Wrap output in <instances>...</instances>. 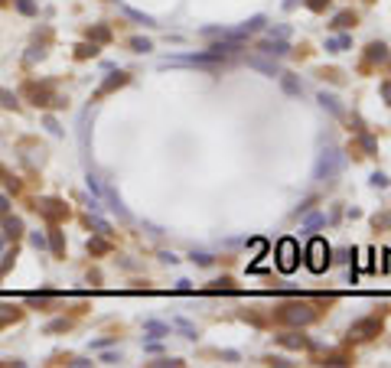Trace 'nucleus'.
I'll return each mask as SVG.
<instances>
[{
	"mask_svg": "<svg viewBox=\"0 0 391 368\" xmlns=\"http://www.w3.org/2000/svg\"><path fill=\"white\" fill-rule=\"evenodd\" d=\"M280 319H284V322H293V326H307V322L316 319V313L310 310L307 303H290V307H284Z\"/></svg>",
	"mask_w": 391,
	"mask_h": 368,
	"instance_id": "f257e3e1",
	"label": "nucleus"
},
{
	"mask_svg": "<svg viewBox=\"0 0 391 368\" xmlns=\"http://www.w3.org/2000/svg\"><path fill=\"white\" fill-rule=\"evenodd\" d=\"M307 264H310V271H323V267L330 264V248H326V241H323V238H313V241H310Z\"/></svg>",
	"mask_w": 391,
	"mask_h": 368,
	"instance_id": "f03ea898",
	"label": "nucleus"
},
{
	"mask_svg": "<svg viewBox=\"0 0 391 368\" xmlns=\"http://www.w3.org/2000/svg\"><path fill=\"white\" fill-rule=\"evenodd\" d=\"M339 166H342L339 150H326V154L319 157V163H316V179H333L336 173H339Z\"/></svg>",
	"mask_w": 391,
	"mask_h": 368,
	"instance_id": "7ed1b4c3",
	"label": "nucleus"
},
{
	"mask_svg": "<svg viewBox=\"0 0 391 368\" xmlns=\"http://www.w3.org/2000/svg\"><path fill=\"white\" fill-rule=\"evenodd\" d=\"M277 267H280V271H293V267H297V241H290V238L280 241V248H277Z\"/></svg>",
	"mask_w": 391,
	"mask_h": 368,
	"instance_id": "20e7f679",
	"label": "nucleus"
},
{
	"mask_svg": "<svg viewBox=\"0 0 391 368\" xmlns=\"http://www.w3.org/2000/svg\"><path fill=\"white\" fill-rule=\"evenodd\" d=\"M381 333V319H362L349 329V339H372Z\"/></svg>",
	"mask_w": 391,
	"mask_h": 368,
	"instance_id": "39448f33",
	"label": "nucleus"
},
{
	"mask_svg": "<svg viewBox=\"0 0 391 368\" xmlns=\"http://www.w3.org/2000/svg\"><path fill=\"white\" fill-rule=\"evenodd\" d=\"M261 52H264V56H287V52H290V42H287V39H274V36H268V39L261 42Z\"/></svg>",
	"mask_w": 391,
	"mask_h": 368,
	"instance_id": "423d86ee",
	"label": "nucleus"
},
{
	"mask_svg": "<svg viewBox=\"0 0 391 368\" xmlns=\"http://www.w3.org/2000/svg\"><path fill=\"white\" fill-rule=\"evenodd\" d=\"M36 209H39L42 215H46L49 222H59L62 215H66V205H62V202H56V199H46V202H39Z\"/></svg>",
	"mask_w": 391,
	"mask_h": 368,
	"instance_id": "0eeeda50",
	"label": "nucleus"
},
{
	"mask_svg": "<svg viewBox=\"0 0 391 368\" xmlns=\"http://www.w3.org/2000/svg\"><path fill=\"white\" fill-rule=\"evenodd\" d=\"M280 342L287 345V349H310V345H313L307 336H300V333H287V336H280Z\"/></svg>",
	"mask_w": 391,
	"mask_h": 368,
	"instance_id": "6e6552de",
	"label": "nucleus"
},
{
	"mask_svg": "<svg viewBox=\"0 0 391 368\" xmlns=\"http://www.w3.org/2000/svg\"><path fill=\"white\" fill-rule=\"evenodd\" d=\"M248 66H251V69H261V72H268V75H280L277 62H268V59H248Z\"/></svg>",
	"mask_w": 391,
	"mask_h": 368,
	"instance_id": "1a4fd4ad",
	"label": "nucleus"
},
{
	"mask_svg": "<svg viewBox=\"0 0 391 368\" xmlns=\"http://www.w3.org/2000/svg\"><path fill=\"white\" fill-rule=\"evenodd\" d=\"M319 104L326 107L330 114H342V107H339V98L336 95H326V92H319Z\"/></svg>",
	"mask_w": 391,
	"mask_h": 368,
	"instance_id": "9d476101",
	"label": "nucleus"
},
{
	"mask_svg": "<svg viewBox=\"0 0 391 368\" xmlns=\"http://www.w3.org/2000/svg\"><path fill=\"white\" fill-rule=\"evenodd\" d=\"M349 46H352L349 36H333V39H326V49H333V52H345Z\"/></svg>",
	"mask_w": 391,
	"mask_h": 368,
	"instance_id": "9b49d317",
	"label": "nucleus"
},
{
	"mask_svg": "<svg viewBox=\"0 0 391 368\" xmlns=\"http://www.w3.org/2000/svg\"><path fill=\"white\" fill-rule=\"evenodd\" d=\"M365 56L372 59V62H381V59H388V46H385V42H372V46H368V52H365Z\"/></svg>",
	"mask_w": 391,
	"mask_h": 368,
	"instance_id": "f8f14e48",
	"label": "nucleus"
},
{
	"mask_svg": "<svg viewBox=\"0 0 391 368\" xmlns=\"http://www.w3.org/2000/svg\"><path fill=\"white\" fill-rule=\"evenodd\" d=\"M352 23H355V13L352 10H342V13L333 16V26H339V30H345V26H352Z\"/></svg>",
	"mask_w": 391,
	"mask_h": 368,
	"instance_id": "ddd939ff",
	"label": "nucleus"
},
{
	"mask_svg": "<svg viewBox=\"0 0 391 368\" xmlns=\"http://www.w3.org/2000/svg\"><path fill=\"white\" fill-rule=\"evenodd\" d=\"M88 36H92V42H108L111 39V30H108V26H92Z\"/></svg>",
	"mask_w": 391,
	"mask_h": 368,
	"instance_id": "4468645a",
	"label": "nucleus"
},
{
	"mask_svg": "<svg viewBox=\"0 0 391 368\" xmlns=\"http://www.w3.org/2000/svg\"><path fill=\"white\" fill-rule=\"evenodd\" d=\"M280 82H284V92H287V95H300V92H303L293 75H280Z\"/></svg>",
	"mask_w": 391,
	"mask_h": 368,
	"instance_id": "2eb2a0df",
	"label": "nucleus"
},
{
	"mask_svg": "<svg viewBox=\"0 0 391 368\" xmlns=\"http://www.w3.org/2000/svg\"><path fill=\"white\" fill-rule=\"evenodd\" d=\"M124 82H127V75H114V78H108V82H104V85H101V92H98V95H104V92H111V88H118V85H124Z\"/></svg>",
	"mask_w": 391,
	"mask_h": 368,
	"instance_id": "dca6fc26",
	"label": "nucleus"
},
{
	"mask_svg": "<svg viewBox=\"0 0 391 368\" xmlns=\"http://www.w3.org/2000/svg\"><path fill=\"white\" fill-rule=\"evenodd\" d=\"M78 59H88V56H98V46L92 42V46H88V42H82V46H78V52H75Z\"/></svg>",
	"mask_w": 391,
	"mask_h": 368,
	"instance_id": "f3484780",
	"label": "nucleus"
},
{
	"mask_svg": "<svg viewBox=\"0 0 391 368\" xmlns=\"http://www.w3.org/2000/svg\"><path fill=\"white\" fill-rule=\"evenodd\" d=\"M20 231H23V222H20V219H7V235H13V238H16Z\"/></svg>",
	"mask_w": 391,
	"mask_h": 368,
	"instance_id": "a211bd4d",
	"label": "nucleus"
},
{
	"mask_svg": "<svg viewBox=\"0 0 391 368\" xmlns=\"http://www.w3.org/2000/svg\"><path fill=\"white\" fill-rule=\"evenodd\" d=\"M52 251H56V254H62V251H66V245H62V235L56 228H52Z\"/></svg>",
	"mask_w": 391,
	"mask_h": 368,
	"instance_id": "6ab92c4d",
	"label": "nucleus"
},
{
	"mask_svg": "<svg viewBox=\"0 0 391 368\" xmlns=\"http://www.w3.org/2000/svg\"><path fill=\"white\" fill-rule=\"evenodd\" d=\"M16 7H20V13H36V4H33V0H16Z\"/></svg>",
	"mask_w": 391,
	"mask_h": 368,
	"instance_id": "aec40b11",
	"label": "nucleus"
},
{
	"mask_svg": "<svg viewBox=\"0 0 391 368\" xmlns=\"http://www.w3.org/2000/svg\"><path fill=\"white\" fill-rule=\"evenodd\" d=\"M131 46H134L137 52H147L150 49V39H140V36H137V39H131Z\"/></svg>",
	"mask_w": 391,
	"mask_h": 368,
	"instance_id": "412c9836",
	"label": "nucleus"
},
{
	"mask_svg": "<svg viewBox=\"0 0 391 368\" xmlns=\"http://www.w3.org/2000/svg\"><path fill=\"white\" fill-rule=\"evenodd\" d=\"M326 4H330V0H307V7H310V10H326Z\"/></svg>",
	"mask_w": 391,
	"mask_h": 368,
	"instance_id": "4be33fe9",
	"label": "nucleus"
},
{
	"mask_svg": "<svg viewBox=\"0 0 391 368\" xmlns=\"http://www.w3.org/2000/svg\"><path fill=\"white\" fill-rule=\"evenodd\" d=\"M271 36H274V39H287V26H274V30H271Z\"/></svg>",
	"mask_w": 391,
	"mask_h": 368,
	"instance_id": "5701e85b",
	"label": "nucleus"
},
{
	"mask_svg": "<svg viewBox=\"0 0 391 368\" xmlns=\"http://www.w3.org/2000/svg\"><path fill=\"white\" fill-rule=\"evenodd\" d=\"M323 215H310V219H307V228H319V225H323Z\"/></svg>",
	"mask_w": 391,
	"mask_h": 368,
	"instance_id": "b1692460",
	"label": "nucleus"
},
{
	"mask_svg": "<svg viewBox=\"0 0 391 368\" xmlns=\"http://www.w3.org/2000/svg\"><path fill=\"white\" fill-rule=\"evenodd\" d=\"M154 365H160V368H166V365H173V368H180L183 362H180V358H160V362H154Z\"/></svg>",
	"mask_w": 391,
	"mask_h": 368,
	"instance_id": "393cba45",
	"label": "nucleus"
},
{
	"mask_svg": "<svg viewBox=\"0 0 391 368\" xmlns=\"http://www.w3.org/2000/svg\"><path fill=\"white\" fill-rule=\"evenodd\" d=\"M268 365H277V368H287L290 362H287V358H280V355H271V358H268Z\"/></svg>",
	"mask_w": 391,
	"mask_h": 368,
	"instance_id": "a878e982",
	"label": "nucleus"
},
{
	"mask_svg": "<svg viewBox=\"0 0 391 368\" xmlns=\"http://www.w3.org/2000/svg\"><path fill=\"white\" fill-rule=\"evenodd\" d=\"M362 147H365V150H368V154H375V140H372V137H368V134H362Z\"/></svg>",
	"mask_w": 391,
	"mask_h": 368,
	"instance_id": "bb28decb",
	"label": "nucleus"
},
{
	"mask_svg": "<svg viewBox=\"0 0 391 368\" xmlns=\"http://www.w3.org/2000/svg\"><path fill=\"white\" fill-rule=\"evenodd\" d=\"M372 183H375V186H388V176L385 173H375V176H372Z\"/></svg>",
	"mask_w": 391,
	"mask_h": 368,
	"instance_id": "cd10ccee",
	"label": "nucleus"
},
{
	"mask_svg": "<svg viewBox=\"0 0 391 368\" xmlns=\"http://www.w3.org/2000/svg\"><path fill=\"white\" fill-rule=\"evenodd\" d=\"M180 329H183V333H186V336H189V339H196V329L189 326V322H180Z\"/></svg>",
	"mask_w": 391,
	"mask_h": 368,
	"instance_id": "c85d7f7f",
	"label": "nucleus"
},
{
	"mask_svg": "<svg viewBox=\"0 0 391 368\" xmlns=\"http://www.w3.org/2000/svg\"><path fill=\"white\" fill-rule=\"evenodd\" d=\"M192 261H199V264H212V257H209V254H192Z\"/></svg>",
	"mask_w": 391,
	"mask_h": 368,
	"instance_id": "c756f323",
	"label": "nucleus"
},
{
	"mask_svg": "<svg viewBox=\"0 0 391 368\" xmlns=\"http://www.w3.org/2000/svg\"><path fill=\"white\" fill-rule=\"evenodd\" d=\"M381 95H385L388 101H391V82H385V85H381Z\"/></svg>",
	"mask_w": 391,
	"mask_h": 368,
	"instance_id": "7c9ffc66",
	"label": "nucleus"
},
{
	"mask_svg": "<svg viewBox=\"0 0 391 368\" xmlns=\"http://www.w3.org/2000/svg\"><path fill=\"white\" fill-rule=\"evenodd\" d=\"M0 4H4V0H0Z\"/></svg>",
	"mask_w": 391,
	"mask_h": 368,
	"instance_id": "2f4dec72",
	"label": "nucleus"
}]
</instances>
